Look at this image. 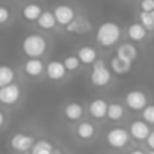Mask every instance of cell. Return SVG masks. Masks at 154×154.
Instances as JSON below:
<instances>
[{"mask_svg":"<svg viewBox=\"0 0 154 154\" xmlns=\"http://www.w3.org/2000/svg\"><path fill=\"white\" fill-rule=\"evenodd\" d=\"M125 113V109L121 103H110L107 109V118L110 121H119Z\"/></svg>","mask_w":154,"mask_h":154,"instance_id":"obj_23","label":"cell"},{"mask_svg":"<svg viewBox=\"0 0 154 154\" xmlns=\"http://www.w3.org/2000/svg\"><path fill=\"white\" fill-rule=\"evenodd\" d=\"M89 29H91V24H89L86 20L77 18V17H75V20H74L72 23H69V24L65 27V30L69 32V33H83V32H88Z\"/></svg>","mask_w":154,"mask_h":154,"instance_id":"obj_22","label":"cell"},{"mask_svg":"<svg viewBox=\"0 0 154 154\" xmlns=\"http://www.w3.org/2000/svg\"><path fill=\"white\" fill-rule=\"evenodd\" d=\"M9 17H11L9 9H8L6 6H0V24L6 23V21L9 20Z\"/></svg>","mask_w":154,"mask_h":154,"instance_id":"obj_29","label":"cell"},{"mask_svg":"<svg viewBox=\"0 0 154 154\" xmlns=\"http://www.w3.org/2000/svg\"><path fill=\"white\" fill-rule=\"evenodd\" d=\"M142 119L146 124L154 125V104H148L143 110H142Z\"/></svg>","mask_w":154,"mask_h":154,"instance_id":"obj_27","label":"cell"},{"mask_svg":"<svg viewBox=\"0 0 154 154\" xmlns=\"http://www.w3.org/2000/svg\"><path fill=\"white\" fill-rule=\"evenodd\" d=\"M97 133V127L91 121H80L75 127V136L80 140H91Z\"/></svg>","mask_w":154,"mask_h":154,"instance_id":"obj_13","label":"cell"},{"mask_svg":"<svg viewBox=\"0 0 154 154\" xmlns=\"http://www.w3.org/2000/svg\"><path fill=\"white\" fill-rule=\"evenodd\" d=\"M23 69L29 77H39L42 72H45V65L41 59H27Z\"/></svg>","mask_w":154,"mask_h":154,"instance_id":"obj_15","label":"cell"},{"mask_svg":"<svg viewBox=\"0 0 154 154\" xmlns=\"http://www.w3.org/2000/svg\"><path fill=\"white\" fill-rule=\"evenodd\" d=\"M54 152V148L53 145L48 142V140H36L33 148H32V154H53Z\"/></svg>","mask_w":154,"mask_h":154,"instance_id":"obj_24","label":"cell"},{"mask_svg":"<svg viewBox=\"0 0 154 154\" xmlns=\"http://www.w3.org/2000/svg\"><path fill=\"white\" fill-rule=\"evenodd\" d=\"M139 23L146 29V30H154V18L149 12H142L139 14Z\"/></svg>","mask_w":154,"mask_h":154,"instance_id":"obj_26","label":"cell"},{"mask_svg":"<svg viewBox=\"0 0 154 154\" xmlns=\"http://www.w3.org/2000/svg\"><path fill=\"white\" fill-rule=\"evenodd\" d=\"M145 142H146V146H148L149 149H152V151H154V131H151V133H149V136H148V139H146Z\"/></svg>","mask_w":154,"mask_h":154,"instance_id":"obj_30","label":"cell"},{"mask_svg":"<svg viewBox=\"0 0 154 154\" xmlns=\"http://www.w3.org/2000/svg\"><path fill=\"white\" fill-rule=\"evenodd\" d=\"M151 131H152V130L149 128V124H146L143 119L133 121V122L130 124V128H128L130 136H131L133 139H136V140H140V142H142V140H146Z\"/></svg>","mask_w":154,"mask_h":154,"instance_id":"obj_10","label":"cell"},{"mask_svg":"<svg viewBox=\"0 0 154 154\" xmlns=\"http://www.w3.org/2000/svg\"><path fill=\"white\" fill-rule=\"evenodd\" d=\"M125 106L133 112H142L148 106V97L140 89H133L125 94Z\"/></svg>","mask_w":154,"mask_h":154,"instance_id":"obj_5","label":"cell"},{"mask_svg":"<svg viewBox=\"0 0 154 154\" xmlns=\"http://www.w3.org/2000/svg\"><path fill=\"white\" fill-rule=\"evenodd\" d=\"M15 79V71L9 65H0V88L11 85Z\"/></svg>","mask_w":154,"mask_h":154,"instance_id":"obj_21","label":"cell"},{"mask_svg":"<svg viewBox=\"0 0 154 154\" xmlns=\"http://www.w3.org/2000/svg\"><path fill=\"white\" fill-rule=\"evenodd\" d=\"M107 109H109V104L103 98H95L88 104V110L91 116L95 119H104L107 116Z\"/></svg>","mask_w":154,"mask_h":154,"instance_id":"obj_12","label":"cell"},{"mask_svg":"<svg viewBox=\"0 0 154 154\" xmlns=\"http://www.w3.org/2000/svg\"><path fill=\"white\" fill-rule=\"evenodd\" d=\"M3 124H5V113L0 110V128L3 127Z\"/></svg>","mask_w":154,"mask_h":154,"instance_id":"obj_31","label":"cell"},{"mask_svg":"<svg viewBox=\"0 0 154 154\" xmlns=\"http://www.w3.org/2000/svg\"><path fill=\"white\" fill-rule=\"evenodd\" d=\"M53 14L56 17L57 24L66 27L69 23H72L75 20V11L69 6V5H57L53 9Z\"/></svg>","mask_w":154,"mask_h":154,"instance_id":"obj_7","label":"cell"},{"mask_svg":"<svg viewBox=\"0 0 154 154\" xmlns=\"http://www.w3.org/2000/svg\"><path fill=\"white\" fill-rule=\"evenodd\" d=\"M128 154H146V152H143L142 149L136 148V149H131V151H128Z\"/></svg>","mask_w":154,"mask_h":154,"instance_id":"obj_32","label":"cell"},{"mask_svg":"<svg viewBox=\"0 0 154 154\" xmlns=\"http://www.w3.org/2000/svg\"><path fill=\"white\" fill-rule=\"evenodd\" d=\"M146 29L140 24V23H133L127 27V35L133 42H140L146 38Z\"/></svg>","mask_w":154,"mask_h":154,"instance_id":"obj_17","label":"cell"},{"mask_svg":"<svg viewBox=\"0 0 154 154\" xmlns=\"http://www.w3.org/2000/svg\"><path fill=\"white\" fill-rule=\"evenodd\" d=\"M26 154H27V152H26Z\"/></svg>","mask_w":154,"mask_h":154,"instance_id":"obj_35","label":"cell"},{"mask_svg":"<svg viewBox=\"0 0 154 154\" xmlns=\"http://www.w3.org/2000/svg\"><path fill=\"white\" fill-rule=\"evenodd\" d=\"M89 80H91L92 86H95V88H104L110 83L112 71H110V68H107L104 60L98 59L92 65V69H91V74H89Z\"/></svg>","mask_w":154,"mask_h":154,"instance_id":"obj_3","label":"cell"},{"mask_svg":"<svg viewBox=\"0 0 154 154\" xmlns=\"http://www.w3.org/2000/svg\"><path fill=\"white\" fill-rule=\"evenodd\" d=\"M42 12L44 11H42V8L38 3H29V5H26L23 8L21 15H23V18L26 21H38V18L41 17Z\"/></svg>","mask_w":154,"mask_h":154,"instance_id":"obj_18","label":"cell"},{"mask_svg":"<svg viewBox=\"0 0 154 154\" xmlns=\"http://www.w3.org/2000/svg\"><path fill=\"white\" fill-rule=\"evenodd\" d=\"M47 39L39 33H30L23 39L21 48L29 59H39L47 51Z\"/></svg>","mask_w":154,"mask_h":154,"instance_id":"obj_2","label":"cell"},{"mask_svg":"<svg viewBox=\"0 0 154 154\" xmlns=\"http://www.w3.org/2000/svg\"><path fill=\"white\" fill-rule=\"evenodd\" d=\"M66 68L62 60H50L45 66V74L51 82H60L66 75Z\"/></svg>","mask_w":154,"mask_h":154,"instance_id":"obj_8","label":"cell"},{"mask_svg":"<svg viewBox=\"0 0 154 154\" xmlns=\"http://www.w3.org/2000/svg\"><path fill=\"white\" fill-rule=\"evenodd\" d=\"M20 97H21V89L15 83H11L5 88H0V103L2 104L12 106L20 100Z\"/></svg>","mask_w":154,"mask_h":154,"instance_id":"obj_6","label":"cell"},{"mask_svg":"<svg viewBox=\"0 0 154 154\" xmlns=\"http://www.w3.org/2000/svg\"><path fill=\"white\" fill-rule=\"evenodd\" d=\"M151 15H152V18H154V11H152V12H151Z\"/></svg>","mask_w":154,"mask_h":154,"instance_id":"obj_34","label":"cell"},{"mask_svg":"<svg viewBox=\"0 0 154 154\" xmlns=\"http://www.w3.org/2000/svg\"><path fill=\"white\" fill-rule=\"evenodd\" d=\"M146 154H154V151H152V149H149V152H146Z\"/></svg>","mask_w":154,"mask_h":154,"instance_id":"obj_33","label":"cell"},{"mask_svg":"<svg viewBox=\"0 0 154 154\" xmlns=\"http://www.w3.org/2000/svg\"><path fill=\"white\" fill-rule=\"evenodd\" d=\"M35 145V139L30 134H24V133H17L11 137V146L15 151L20 152H27L29 149H32Z\"/></svg>","mask_w":154,"mask_h":154,"instance_id":"obj_9","label":"cell"},{"mask_svg":"<svg viewBox=\"0 0 154 154\" xmlns=\"http://www.w3.org/2000/svg\"><path fill=\"white\" fill-rule=\"evenodd\" d=\"M139 51H137V47L131 42H125V44H121L118 48H116V56L125 62H130L133 63V60L137 57Z\"/></svg>","mask_w":154,"mask_h":154,"instance_id":"obj_14","label":"cell"},{"mask_svg":"<svg viewBox=\"0 0 154 154\" xmlns=\"http://www.w3.org/2000/svg\"><path fill=\"white\" fill-rule=\"evenodd\" d=\"M121 35H122V30L116 23L104 21L98 26L95 32V41L103 48H110L115 44H118V41L121 39Z\"/></svg>","mask_w":154,"mask_h":154,"instance_id":"obj_1","label":"cell"},{"mask_svg":"<svg viewBox=\"0 0 154 154\" xmlns=\"http://www.w3.org/2000/svg\"><path fill=\"white\" fill-rule=\"evenodd\" d=\"M139 6H140L142 12H149L151 14L154 11V0H140Z\"/></svg>","mask_w":154,"mask_h":154,"instance_id":"obj_28","label":"cell"},{"mask_svg":"<svg viewBox=\"0 0 154 154\" xmlns=\"http://www.w3.org/2000/svg\"><path fill=\"white\" fill-rule=\"evenodd\" d=\"M77 57L80 59L82 65H94L98 59V54H97V50L94 47H89V45H83L77 50Z\"/></svg>","mask_w":154,"mask_h":154,"instance_id":"obj_16","label":"cell"},{"mask_svg":"<svg viewBox=\"0 0 154 154\" xmlns=\"http://www.w3.org/2000/svg\"><path fill=\"white\" fill-rule=\"evenodd\" d=\"M62 62H63V65H65V68H66L68 72L77 71V69L80 68V65H82V62H80L79 57H77V54H68V56H65V59Z\"/></svg>","mask_w":154,"mask_h":154,"instance_id":"obj_25","label":"cell"},{"mask_svg":"<svg viewBox=\"0 0 154 154\" xmlns=\"http://www.w3.org/2000/svg\"><path fill=\"white\" fill-rule=\"evenodd\" d=\"M110 71H113L118 75H125L131 71V63L119 59L118 56H113L110 59Z\"/></svg>","mask_w":154,"mask_h":154,"instance_id":"obj_19","label":"cell"},{"mask_svg":"<svg viewBox=\"0 0 154 154\" xmlns=\"http://www.w3.org/2000/svg\"><path fill=\"white\" fill-rule=\"evenodd\" d=\"M83 115H85V107L79 101H69L63 107V116L71 122H75V121L82 119Z\"/></svg>","mask_w":154,"mask_h":154,"instance_id":"obj_11","label":"cell"},{"mask_svg":"<svg viewBox=\"0 0 154 154\" xmlns=\"http://www.w3.org/2000/svg\"><path fill=\"white\" fill-rule=\"evenodd\" d=\"M130 133L128 130H125L124 127H113L107 131L106 134V142L109 146L115 148V149H122L130 143Z\"/></svg>","mask_w":154,"mask_h":154,"instance_id":"obj_4","label":"cell"},{"mask_svg":"<svg viewBox=\"0 0 154 154\" xmlns=\"http://www.w3.org/2000/svg\"><path fill=\"white\" fill-rule=\"evenodd\" d=\"M36 23H38V26H39L41 29H44V30H51V29H54L56 24H57L53 11H44V12L41 14V17L38 18Z\"/></svg>","mask_w":154,"mask_h":154,"instance_id":"obj_20","label":"cell"}]
</instances>
